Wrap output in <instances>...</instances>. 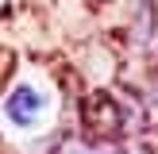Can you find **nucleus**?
I'll use <instances>...</instances> for the list:
<instances>
[{
	"label": "nucleus",
	"mask_w": 158,
	"mask_h": 154,
	"mask_svg": "<svg viewBox=\"0 0 158 154\" xmlns=\"http://www.w3.org/2000/svg\"><path fill=\"white\" fill-rule=\"evenodd\" d=\"M4 112H8V120H12V123L31 127V123H39V116H43V92H35L31 85H19V89L8 92Z\"/></svg>",
	"instance_id": "obj_1"
}]
</instances>
